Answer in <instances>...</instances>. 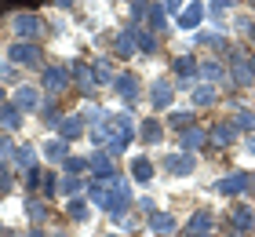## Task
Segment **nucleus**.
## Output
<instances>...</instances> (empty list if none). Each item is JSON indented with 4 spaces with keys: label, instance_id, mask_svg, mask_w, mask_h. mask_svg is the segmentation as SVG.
Here are the masks:
<instances>
[{
    "label": "nucleus",
    "instance_id": "1",
    "mask_svg": "<svg viewBox=\"0 0 255 237\" xmlns=\"http://www.w3.org/2000/svg\"><path fill=\"white\" fill-rule=\"evenodd\" d=\"M7 29L15 40H29V44H40L48 37V22L40 18V11H15L7 18Z\"/></svg>",
    "mask_w": 255,
    "mask_h": 237
},
{
    "label": "nucleus",
    "instance_id": "2",
    "mask_svg": "<svg viewBox=\"0 0 255 237\" xmlns=\"http://www.w3.org/2000/svg\"><path fill=\"white\" fill-rule=\"evenodd\" d=\"M40 91L48 99H62V95L73 91V69L69 62H48L40 69Z\"/></svg>",
    "mask_w": 255,
    "mask_h": 237
},
{
    "label": "nucleus",
    "instance_id": "3",
    "mask_svg": "<svg viewBox=\"0 0 255 237\" xmlns=\"http://www.w3.org/2000/svg\"><path fill=\"white\" fill-rule=\"evenodd\" d=\"M110 197H106V216L110 219H121V216H131L135 208V190H131V179H124V175H117V179H110Z\"/></svg>",
    "mask_w": 255,
    "mask_h": 237
},
{
    "label": "nucleus",
    "instance_id": "4",
    "mask_svg": "<svg viewBox=\"0 0 255 237\" xmlns=\"http://www.w3.org/2000/svg\"><path fill=\"white\" fill-rule=\"evenodd\" d=\"M4 58L15 69H44L48 66V58H44V47L40 44H29V40H11Z\"/></svg>",
    "mask_w": 255,
    "mask_h": 237
},
{
    "label": "nucleus",
    "instance_id": "5",
    "mask_svg": "<svg viewBox=\"0 0 255 237\" xmlns=\"http://www.w3.org/2000/svg\"><path fill=\"white\" fill-rule=\"evenodd\" d=\"M69 69H73V95H80L84 102H95L99 99V80H95L91 62H88V58H73Z\"/></svg>",
    "mask_w": 255,
    "mask_h": 237
},
{
    "label": "nucleus",
    "instance_id": "6",
    "mask_svg": "<svg viewBox=\"0 0 255 237\" xmlns=\"http://www.w3.org/2000/svg\"><path fill=\"white\" fill-rule=\"evenodd\" d=\"M215 194L219 197H230V201H237V197H245L255 190V175L252 172H226L223 179H215Z\"/></svg>",
    "mask_w": 255,
    "mask_h": 237
},
{
    "label": "nucleus",
    "instance_id": "7",
    "mask_svg": "<svg viewBox=\"0 0 255 237\" xmlns=\"http://www.w3.org/2000/svg\"><path fill=\"white\" fill-rule=\"evenodd\" d=\"M117 175H121L117 157H110L106 150H91V153H88V179L110 183V179H117Z\"/></svg>",
    "mask_w": 255,
    "mask_h": 237
},
{
    "label": "nucleus",
    "instance_id": "8",
    "mask_svg": "<svg viewBox=\"0 0 255 237\" xmlns=\"http://www.w3.org/2000/svg\"><path fill=\"white\" fill-rule=\"evenodd\" d=\"M113 95L124 99V110H131V106L142 99V77H138L135 69H121L117 80H113Z\"/></svg>",
    "mask_w": 255,
    "mask_h": 237
},
{
    "label": "nucleus",
    "instance_id": "9",
    "mask_svg": "<svg viewBox=\"0 0 255 237\" xmlns=\"http://www.w3.org/2000/svg\"><path fill=\"white\" fill-rule=\"evenodd\" d=\"M44 99H48V95L40 91V84H18L15 91H11V102H15L26 117H29V113L37 117V113H40V106H44Z\"/></svg>",
    "mask_w": 255,
    "mask_h": 237
},
{
    "label": "nucleus",
    "instance_id": "10",
    "mask_svg": "<svg viewBox=\"0 0 255 237\" xmlns=\"http://www.w3.org/2000/svg\"><path fill=\"white\" fill-rule=\"evenodd\" d=\"M215 230V216H212V208H193L190 212V219L179 227V237H204V234H212Z\"/></svg>",
    "mask_w": 255,
    "mask_h": 237
},
{
    "label": "nucleus",
    "instance_id": "11",
    "mask_svg": "<svg viewBox=\"0 0 255 237\" xmlns=\"http://www.w3.org/2000/svg\"><path fill=\"white\" fill-rule=\"evenodd\" d=\"M248 234H255V208L237 201L230 208V237H248Z\"/></svg>",
    "mask_w": 255,
    "mask_h": 237
},
{
    "label": "nucleus",
    "instance_id": "12",
    "mask_svg": "<svg viewBox=\"0 0 255 237\" xmlns=\"http://www.w3.org/2000/svg\"><path fill=\"white\" fill-rule=\"evenodd\" d=\"M237 139H241V132H237V124L230 121H215L212 128H208V142H212V150H234L237 146Z\"/></svg>",
    "mask_w": 255,
    "mask_h": 237
},
{
    "label": "nucleus",
    "instance_id": "13",
    "mask_svg": "<svg viewBox=\"0 0 255 237\" xmlns=\"http://www.w3.org/2000/svg\"><path fill=\"white\" fill-rule=\"evenodd\" d=\"M146 230H149V237H179V216L168 208H157L146 219Z\"/></svg>",
    "mask_w": 255,
    "mask_h": 237
},
{
    "label": "nucleus",
    "instance_id": "14",
    "mask_svg": "<svg viewBox=\"0 0 255 237\" xmlns=\"http://www.w3.org/2000/svg\"><path fill=\"white\" fill-rule=\"evenodd\" d=\"M175 80L171 77H157L153 84H149V110H171L175 106Z\"/></svg>",
    "mask_w": 255,
    "mask_h": 237
},
{
    "label": "nucleus",
    "instance_id": "15",
    "mask_svg": "<svg viewBox=\"0 0 255 237\" xmlns=\"http://www.w3.org/2000/svg\"><path fill=\"white\" fill-rule=\"evenodd\" d=\"M110 139H124V142H135L138 139V121L131 117V110H121V113H110Z\"/></svg>",
    "mask_w": 255,
    "mask_h": 237
},
{
    "label": "nucleus",
    "instance_id": "16",
    "mask_svg": "<svg viewBox=\"0 0 255 237\" xmlns=\"http://www.w3.org/2000/svg\"><path fill=\"white\" fill-rule=\"evenodd\" d=\"M135 29H138V26H131V22H128V26H124V29H117V33H113V40H110V51L117 55L121 62H128V58H135V55H138Z\"/></svg>",
    "mask_w": 255,
    "mask_h": 237
},
{
    "label": "nucleus",
    "instance_id": "17",
    "mask_svg": "<svg viewBox=\"0 0 255 237\" xmlns=\"http://www.w3.org/2000/svg\"><path fill=\"white\" fill-rule=\"evenodd\" d=\"M197 66H201V58L193 55H171V80L175 84H197Z\"/></svg>",
    "mask_w": 255,
    "mask_h": 237
},
{
    "label": "nucleus",
    "instance_id": "18",
    "mask_svg": "<svg viewBox=\"0 0 255 237\" xmlns=\"http://www.w3.org/2000/svg\"><path fill=\"white\" fill-rule=\"evenodd\" d=\"M208 18V4L204 0H190L186 7H182V15L175 18V29L182 33H193V29H201V22Z\"/></svg>",
    "mask_w": 255,
    "mask_h": 237
},
{
    "label": "nucleus",
    "instance_id": "19",
    "mask_svg": "<svg viewBox=\"0 0 255 237\" xmlns=\"http://www.w3.org/2000/svg\"><path fill=\"white\" fill-rule=\"evenodd\" d=\"M128 179L131 183H138V186H149L157 179V164L146 157V153H135L131 161H128Z\"/></svg>",
    "mask_w": 255,
    "mask_h": 237
},
{
    "label": "nucleus",
    "instance_id": "20",
    "mask_svg": "<svg viewBox=\"0 0 255 237\" xmlns=\"http://www.w3.org/2000/svg\"><path fill=\"white\" fill-rule=\"evenodd\" d=\"M164 135H168V128H164L160 117H146V121H138V142H142V146L157 150L160 142H164Z\"/></svg>",
    "mask_w": 255,
    "mask_h": 237
},
{
    "label": "nucleus",
    "instance_id": "21",
    "mask_svg": "<svg viewBox=\"0 0 255 237\" xmlns=\"http://www.w3.org/2000/svg\"><path fill=\"white\" fill-rule=\"evenodd\" d=\"M175 142H179V153H197V150H208V146H212V142H208V128H201V124L179 132Z\"/></svg>",
    "mask_w": 255,
    "mask_h": 237
},
{
    "label": "nucleus",
    "instance_id": "22",
    "mask_svg": "<svg viewBox=\"0 0 255 237\" xmlns=\"http://www.w3.org/2000/svg\"><path fill=\"white\" fill-rule=\"evenodd\" d=\"M160 164H164V172H171L175 179H190L197 172V153H168Z\"/></svg>",
    "mask_w": 255,
    "mask_h": 237
},
{
    "label": "nucleus",
    "instance_id": "23",
    "mask_svg": "<svg viewBox=\"0 0 255 237\" xmlns=\"http://www.w3.org/2000/svg\"><path fill=\"white\" fill-rule=\"evenodd\" d=\"M55 135H59V139H66V142L88 139V121H84L80 113H66L62 121H59V128H55Z\"/></svg>",
    "mask_w": 255,
    "mask_h": 237
},
{
    "label": "nucleus",
    "instance_id": "24",
    "mask_svg": "<svg viewBox=\"0 0 255 237\" xmlns=\"http://www.w3.org/2000/svg\"><path fill=\"white\" fill-rule=\"evenodd\" d=\"M197 80H204V84H223V80H226V62L219 55L201 58V66H197Z\"/></svg>",
    "mask_w": 255,
    "mask_h": 237
},
{
    "label": "nucleus",
    "instance_id": "25",
    "mask_svg": "<svg viewBox=\"0 0 255 237\" xmlns=\"http://www.w3.org/2000/svg\"><path fill=\"white\" fill-rule=\"evenodd\" d=\"M223 99V95H219V84H204V80H197L193 84V91H190V102H193V110H212V106Z\"/></svg>",
    "mask_w": 255,
    "mask_h": 237
},
{
    "label": "nucleus",
    "instance_id": "26",
    "mask_svg": "<svg viewBox=\"0 0 255 237\" xmlns=\"http://www.w3.org/2000/svg\"><path fill=\"white\" fill-rule=\"evenodd\" d=\"M22 124H26V113L18 110L15 102H4L0 106V132H7V135H15V132H22Z\"/></svg>",
    "mask_w": 255,
    "mask_h": 237
},
{
    "label": "nucleus",
    "instance_id": "27",
    "mask_svg": "<svg viewBox=\"0 0 255 237\" xmlns=\"http://www.w3.org/2000/svg\"><path fill=\"white\" fill-rule=\"evenodd\" d=\"M22 212H26V219L33 223V227H44L51 216V201H44V197H26V205H22Z\"/></svg>",
    "mask_w": 255,
    "mask_h": 237
},
{
    "label": "nucleus",
    "instance_id": "28",
    "mask_svg": "<svg viewBox=\"0 0 255 237\" xmlns=\"http://www.w3.org/2000/svg\"><path fill=\"white\" fill-rule=\"evenodd\" d=\"M193 124H197V110H168V117H164V128L171 135L186 132V128H193Z\"/></svg>",
    "mask_w": 255,
    "mask_h": 237
},
{
    "label": "nucleus",
    "instance_id": "29",
    "mask_svg": "<svg viewBox=\"0 0 255 237\" xmlns=\"http://www.w3.org/2000/svg\"><path fill=\"white\" fill-rule=\"evenodd\" d=\"M69 146H73V142H66V139L55 135V139H48V142L40 146V157H44V161H51V164H62V161L69 157V153H73Z\"/></svg>",
    "mask_w": 255,
    "mask_h": 237
},
{
    "label": "nucleus",
    "instance_id": "30",
    "mask_svg": "<svg viewBox=\"0 0 255 237\" xmlns=\"http://www.w3.org/2000/svg\"><path fill=\"white\" fill-rule=\"evenodd\" d=\"M193 44L197 47H212V51H230V40H226L223 29H201V33H193Z\"/></svg>",
    "mask_w": 255,
    "mask_h": 237
},
{
    "label": "nucleus",
    "instance_id": "31",
    "mask_svg": "<svg viewBox=\"0 0 255 237\" xmlns=\"http://www.w3.org/2000/svg\"><path fill=\"white\" fill-rule=\"evenodd\" d=\"M168 11H164V4H160V0H149V15H146V29H153L157 37H164L168 33Z\"/></svg>",
    "mask_w": 255,
    "mask_h": 237
},
{
    "label": "nucleus",
    "instance_id": "32",
    "mask_svg": "<svg viewBox=\"0 0 255 237\" xmlns=\"http://www.w3.org/2000/svg\"><path fill=\"white\" fill-rule=\"evenodd\" d=\"M91 69H95V80H99V88H113V80H117V69H113V58H110V55H99V58H91Z\"/></svg>",
    "mask_w": 255,
    "mask_h": 237
},
{
    "label": "nucleus",
    "instance_id": "33",
    "mask_svg": "<svg viewBox=\"0 0 255 237\" xmlns=\"http://www.w3.org/2000/svg\"><path fill=\"white\" fill-rule=\"evenodd\" d=\"M40 146H33V142H18V150H15V172H26V168H33V164H40V153H37Z\"/></svg>",
    "mask_w": 255,
    "mask_h": 237
},
{
    "label": "nucleus",
    "instance_id": "34",
    "mask_svg": "<svg viewBox=\"0 0 255 237\" xmlns=\"http://www.w3.org/2000/svg\"><path fill=\"white\" fill-rule=\"evenodd\" d=\"M62 212H66L69 223H88V219H91V201H88V197H69Z\"/></svg>",
    "mask_w": 255,
    "mask_h": 237
},
{
    "label": "nucleus",
    "instance_id": "35",
    "mask_svg": "<svg viewBox=\"0 0 255 237\" xmlns=\"http://www.w3.org/2000/svg\"><path fill=\"white\" fill-rule=\"evenodd\" d=\"M135 44H138V55H157L160 51V37L153 29H146V26L135 29Z\"/></svg>",
    "mask_w": 255,
    "mask_h": 237
},
{
    "label": "nucleus",
    "instance_id": "36",
    "mask_svg": "<svg viewBox=\"0 0 255 237\" xmlns=\"http://www.w3.org/2000/svg\"><path fill=\"white\" fill-rule=\"evenodd\" d=\"M230 121L237 124L241 135H252L255 132V110H248V106H241V102L234 106V117H230Z\"/></svg>",
    "mask_w": 255,
    "mask_h": 237
},
{
    "label": "nucleus",
    "instance_id": "37",
    "mask_svg": "<svg viewBox=\"0 0 255 237\" xmlns=\"http://www.w3.org/2000/svg\"><path fill=\"white\" fill-rule=\"evenodd\" d=\"M40 124H48V128H59V121H62V110H59V99H44V106H40Z\"/></svg>",
    "mask_w": 255,
    "mask_h": 237
},
{
    "label": "nucleus",
    "instance_id": "38",
    "mask_svg": "<svg viewBox=\"0 0 255 237\" xmlns=\"http://www.w3.org/2000/svg\"><path fill=\"white\" fill-rule=\"evenodd\" d=\"M88 190V175H62V197H84Z\"/></svg>",
    "mask_w": 255,
    "mask_h": 237
},
{
    "label": "nucleus",
    "instance_id": "39",
    "mask_svg": "<svg viewBox=\"0 0 255 237\" xmlns=\"http://www.w3.org/2000/svg\"><path fill=\"white\" fill-rule=\"evenodd\" d=\"M88 121V128H99V124H110V110L106 106H99V102H88L84 106V113H80Z\"/></svg>",
    "mask_w": 255,
    "mask_h": 237
},
{
    "label": "nucleus",
    "instance_id": "40",
    "mask_svg": "<svg viewBox=\"0 0 255 237\" xmlns=\"http://www.w3.org/2000/svg\"><path fill=\"white\" fill-rule=\"evenodd\" d=\"M84 197L91 201V208H106L110 186H106V183H95V179H88V190H84Z\"/></svg>",
    "mask_w": 255,
    "mask_h": 237
},
{
    "label": "nucleus",
    "instance_id": "41",
    "mask_svg": "<svg viewBox=\"0 0 255 237\" xmlns=\"http://www.w3.org/2000/svg\"><path fill=\"white\" fill-rule=\"evenodd\" d=\"M18 186V175H15V164L11 161H0V197H7L11 190Z\"/></svg>",
    "mask_w": 255,
    "mask_h": 237
},
{
    "label": "nucleus",
    "instance_id": "42",
    "mask_svg": "<svg viewBox=\"0 0 255 237\" xmlns=\"http://www.w3.org/2000/svg\"><path fill=\"white\" fill-rule=\"evenodd\" d=\"M62 194V175H55V172H44V183H40V197L44 201H55Z\"/></svg>",
    "mask_w": 255,
    "mask_h": 237
},
{
    "label": "nucleus",
    "instance_id": "43",
    "mask_svg": "<svg viewBox=\"0 0 255 237\" xmlns=\"http://www.w3.org/2000/svg\"><path fill=\"white\" fill-rule=\"evenodd\" d=\"M62 175H88V153L80 157V153H69L62 161Z\"/></svg>",
    "mask_w": 255,
    "mask_h": 237
},
{
    "label": "nucleus",
    "instance_id": "44",
    "mask_svg": "<svg viewBox=\"0 0 255 237\" xmlns=\"http://www.w3.org/2000/svg\"><path fill=\"white\" fill-rule=\"evenodd\" d=\"M40 183H44V168L40 164H33V168L22 172V186H26L29 194H40Z\"/></svg>",
    "mask_w": 255,
    "mask_h": 237
},
{
    "label": "nucleus",
    "instance_id": "45",
    "mask_svg": "<svg viewBox=\"0 0 255 237\" xmlns=\"http://www.w3.org/2000/svg\"><path fill=\"white\" fill-rule=\"evenodd\" d=\"M146 15H149V0H131L128 22H131V26H146Z\"/></svg>",
    "mask_w": 255,
    "mask_h": 237
},
{
    "label": "nucleus",
    "instance_id": "46",
    "mask_svg": "<svg viewBox=\"0 0 255 237\" xmlns=\"http://www.w3.org/2000/svg\"><path fill=\"white\" fill-rule=\"evenodd\" d=\"M88 142L95 150H106V142H110V128L106 124H99V128H88Z\"/></svg>",
    "mask_w": 255,
    "mask_h": 237
},
{
    "label": "nucleus",
    "instance_id": "47",
    "mask_svg": "<svg viewBox=\"0 0 255 237\" xmlns=\"http://www.w3.org/2000/svg\"><path fill=\"white\" fill-rule=\"evenodd\" d=\"M15 150H18V142H15V135L0 132V161H15Z\"/></svg>",
    "mask_w": 255,
    "mask_h": 237
},
{
    "label": "nucleus",
    "instance_id": "48",
    "mask_svg": "<svg viewBox=\"0 0 255 237\" xmlns=\"http://www.w3.org/2000/svg\"><path fill=\"white\" fill-rule=\"evenodd\" d=\"M204 4H208V15H212V18H223L237 0H204Z\"/></svg>",
    "mask_w": 255,
    "mask_h": 237
},
{
    "label": "nucleus",
    "instance_id": "49",
    "mask_svg": "<svg viewBox=\"0 0 255 237\" xmlns=\"http://www.w3.org/2000/svg\"><path fill=\"white\" fill-rule=\"evenodd\" d=\"M135 208L142 212L146 219H149V216H153V212H157V205H153V197H149V194H146V197H135Z\"/></svg>",
    "mask_w": 255,
    "mask_h": 237
},
{
    "label": "nucleus",
    "instance_id": "50",
    "mask_svg": "<svg viewBox=\"0 0 255 237\" xmlns=\"http://www.w3.org/2000/svg\"><path fill=\"white\" fill-rule=\"evenodd\" d=\"M160 4H164V11H168L171 18H179V15H182V7H186L190 0H160Z\"/></svg>",
    "mask_w": 255,
    "mask_h": 237
},
{
    "label": "nucleus",
    "instance_id": "51",
    "mask_svg": "<svg viewBox=\"0 0 255 237\" xmlns=\"http://www.w3.org/2000/svg\"><path fill=\"white\" fill-rule=\"evenodd\" d=\"M11 80H15V66L4 58V62H0V84H11Z\"/></svg>",
    "mask_w": 255,
    "mask_h": 237
},
{
    "label": "nucleus",
    "instance_id": "52",
    "mask_svg": "<svg viewBox=\"0 0 255 237\" xmlns=\"http://www.w3.org/2000/svg\"><path fill=\"white\" fill-rule=\"evenodd\" d=\"M51 4H55V7H62V11H73V7H77V0H51Z\"/></svg>",
    "mask_w": 255,
    "mask_h": 237
},
{
    "label": "nucleus",
    "instance_id": "53",
    "mask_svg": "<svg viewBox=\"0 0 255 237\" xmlns=\"http://www.w3.org/2000/svg\"><path fill=\"white\" fill-rule=\"evenodd\" d=\"M26 237H48V230H44V227H29V234Z\"/></svg>",
    "mask_w": 255,
    "mask_h": 237
},
{
    "label": "nucleus",
    "instance_id": "54",
    "mask_svg": "<svg viewBox=\"0 0 255 237\" xmlns=\"http://www.w3.org/2000/svg\"><path fill=\"white\" fill-rule=\"evenodd\" d=\"M245 146H248V150H252V153H255V132H252V135H248V139H245Z\"/></svg>",
    "mask_w": 255,
    "mask_h": 237
},
{
    "label": "nucleus",
    "instance_id": "55",
    "mask_svg": "<svg viewBox=\"0 0 255 237\" xmlns=\"http://www.w3.org/2000/svg\"><path fill=\"white\" fill-rule=\"evenodd\" d=\"M48 237H69V230H48Z\"/></svg>",
    "mask_w": 255,
    "mask_h": 237
},
{
    "label": "nucleus",
    "instance_id": "56",
    "mask_svg": "<svg viewBox=\"0 0 255 237\" xmlns=\"http://www.w3.org/2000/svg\"><path fill=\"white\" fill-rule=\"evenodd\" d=\"M248 66H252V73H255V51H252V55H248Z\"/></svg>",
    "mask_w": 255,
    "mask_h": 237
},
{
    "label": "nucleus",
    "instance_id": "57",
    "mask_svg": "<svg viewBox=\"0 0 255 237\" xmlns=\"http://www.w3.org/2000/svg\"><path fill=\"white\" fill-rule=\"evenodd\" d=\"M7 102V95H4V84H0V106H4Z\"/></svg>",
    "mask_w": 255,
    "mask_h": 237
},
{
    "label": "nucleus",
    "instance_id": "58",
    "mask_svg": "<svg viewBox=\"0 0 255 237\" xmlns=\"http://www.w3.org/2000/svg\"><path fill=\"white\" fill-rule=\"evenodd\" d=\"M248 40H252V47H255V26H252V33H248Z\"/></svg>",
    "mask_w": 255,
    "mask_h": 237
},
{
    "label": "nucleus",
    "instance_id": "59",
    "mask_svg": "<svg viewBox=\"0 0 255 237\" xmlns=\"http://www.w3.org/2000/svg\"><path fill=\"white\" fill-rule=\"evenodd\" d=\"M245 4H248V7H252V11H255V0H245Z\"/></svg>",
    "mask_w": 255,
    "mask_h": 237
},
{
    "label": "nucleus",
    "instance_id": "60",
    "mask_svg": "<svg viewBox=\"0 0 255 237\" xmlns=\"http://www.w3.org/2000/svg\"><path fill=\"white\" fill-rule=\"evenodd\" d=\"M106 237H121V234H117V230H113V234H106Z\"/></svg>",
    "mask_w": 255,
    "mask_h": 237
},
{
    "label": "nucleus",
    "instance_id": "61",
    "mask_svg": "<svg viewBox=\"0 0 255 237\" xmlns=\"http://www.w3.org/2000/svg\"><path fill=\"white\" fill-rule=\"evenodd\" d=\"M0 234H4V223H0Z\"/></svg>",
    "mask_w": 255,
    "mask_h": 237
},
{
    "label": "nucleus",
    "instance_id": "62",
    "mask_svg": "<svg viewBox=\"0 0 255 237\" xmlns=\"http://www.w3.org/2000/svg\"><path fill=\"white\" fill-rule=\"evenodd\" d=\"M204 237H215V234H204Z\"/></svg>",
    "mask_w": 255,
    "mask_h": 237
},
{
    "label": "nucleus",
    "instance_id": "63",
    "mask_svg": "<svg viewBox=\"0 0 255 237\" xmlns=\"http://www.w3.org/2000/svg\"><path fill=\"white\" fill-rule=\"evenodd\" d=\"M128 4H131V0H128Z\"/></svg>",
    "mask_w": 255,
    "mask_h": 237
},
{
    "label": "nucleus",
    "instance_id": "64",
    "mask_svg": "<svg viewBox=\"0 0 255 237\" xmlns=\"http://www.w3.org/2000/svg\"><path fill=\"white\" fill-rule=\"evenodd\" d=\"M252 208H255V205H252Z\"/></svg>",
    "mask_w": 255,
    "mask_h": 237
}]
</instances>
